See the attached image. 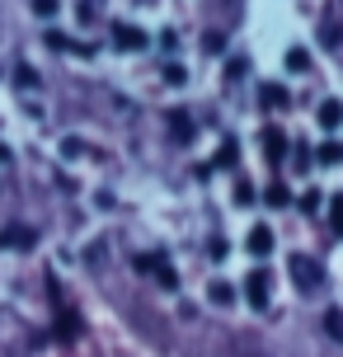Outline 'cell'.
<instances>
[{
    "label": "cell",
    "instance_id": "obj_22",
    "mask_svg": "<svg viewBox=\"0 0 343 357\" xmlns=\"http://www.w3.org/2000/svg\"><path fill=\"white\" fill-rule=\"evenodd\" d=\"M202 52H207V56L226 52V38H221V33H207V38H202Z\"/></svg>",
    "mask_w": 343,
    "mask_h": 357
},
{
    "label": "cell",
    "instance_id": "obj_13",
    "mask_svg": "<svg viewBox=\"0 0 343 357\" xmlns=\"http://www.w3.org/2000/svg\"><path fill=\"white\" fill-rule=\"evenodd\" d=\"M207 296H212V305H231L235 301V287L231 282H212V287H207Z\"/></svg>",
    "mask_w": 343,
    "mask_h": 357
},
{
    "label": "cell",
    "instance_id": "obj_29",
    "mask_svg": "<svg viewBox=\"0 0 343 357\" xmlns=\"http://www.w3.org/2000/svg\"><path fill=\"white\" fill-rule=\"evenodd\" d=\"M5 160H15V151H10V146H0V165Z\"/></svg>",
    "mask_w": 343,
    "mask_h": 357
},
{
    "label": "cell",
    "instance_id": "obj_15",
    "mask_svg": "<svg viewBox=\"0 0 343 357\" xmlns=\"http://www.w3.org/2000/svg\"><path fill=\"white\" fill-rule=\"evenodd\" d=\"M325 334L334 343H343V310H325Z\"/></svg>",
    "mask_w": 343,
    "mask_h": 357
},
{
    "label": "cell",
    "instance_id": "obj_17",
    "mask_svg": "<svg viewBox=\"0 0 343 357\" xmlns=\"http://www.w3.org/2000/svg\"><path fill=\"white\" fill-rule=\"evenodd\" d=\"M287 71H296V75L310 71V52H306V47H291V52H287Z\"/></svg>",
    "mask_w": 343,
    "mask_h": 357
},
{
    "label": "cell",
    "instance_id": "obj_23",
    "mask_svg": "<svg viewBox=\"0 0 343 357\" xmlns=\"http://www.w3.org/2000/svg\"><path fill=\"white\" fill-rule=\"evenodd\" d=\"M15 80H19L24 89H33V85H38V71H33V66H19V71H15Z\"/></svg>",
    "mask_w": 343,
    "mask_h": 357
},
{
    "label": "cell",
    "instance_id": "obj_4",
    "mask_svg": "<svg viewBox=\"0 0 343 357\" xmlns=\"http://www.w3.org/2000/svg\"><path fill=\"white\" fill-rule=\"evenodd\" d=\"M264 155H268V165L287 160V132L282 127H264Z\"/></svg>",
    "mask_w": 343,
    "mask_h": 357
},
{
    "label": "cell",
    "instance_id": "obj_3",
    "mask_svg": "<svg viewBox=\"0 0 343 357\" xmlns=\"http://www.w3.org/2000/svg\"><path fill=\"white\" fill-rule=\"evenodd\" d=\"M291 278H296V287H320V264L315 259H306V254H291Z\"/></svg>",
    "mask_w": 343,
    "mask_h": 357
},
{
    "label": "cell",
    "instance_id": "obj_7",
    "mask_svg": "<svg viewBox=\"0 0 343 357\" xmlns=\"http://www.w3.org/2000/svg\"><path fill=\"white\" fill-rule=\"evenodd\" d=\"M245 250H250L254 259L273 254V231H268V226H254V231H250V240H245Z\"/></svg>",
    "mask_w": 343,
    "mask_h": 357
},
{
    "label": "cell",
    "instance_id": "obj_21",
    "mask_svg": "<svg viewBox=\"0 0 343 357\" xmlns=\"http://www.w3.org/2000/svg\"><path fill=\"white\" fill-rule=\"evenodd\" d=\"M155 278H160V287H165V291H174V287H179V273H174L169 264H160V268H155Z\"/></svg>",
    "mask_w": 343,
    "mask_h": 357
},
{
    "label": "cell",
    "instance_id": "obj_14",
    "mask_svg": "<svg viewBox=\"0 0 343 357\" xmlns=\"http://www.w3.org/2000/svg\"><path fill=\"white\" fill-rule=\"evenodd\" d=\"M315 160H320V165H343V146L339 142H325L320 151H315Z\"/></svg>",
    "mask_w": 343,
    "mask_h": 357
},
{
    "label": "cell",
    "instance_id": "obj_5",
    "mask_svg": "<svg viewBox=\"0 0 343 357\" xmlns=\"http://www.w3.org/2000/svg\"><path fill=\"white\" fill-rule=\"evenodd\" d=\"M38 245V231H29V226H5L0 231V250H33Z\"/></svg>",
    "mask_w": 343,
    "mask_h": 357
},
{
    "label": "cell",
    "instance_id": "obj_16",
    "mask_svg": "<svg viewBox=\"0 0 343 357\" xmlns=\"http://www.w3.org/2000/svg\"><path fill=\"white\" fill-rule=\"evenodd\" d=\"M320 202H325V197H320V188H306V193L296 197V207H301L306 216H315V212H320Z\"/></svg>",
    "mask_w": 343,
    "mask_h": 357
},
{
    "label": "cell",
    "instance_id": "obj_11",
    "mask_svg": "<svg viewBox=\"0 0 343 357\" xmlns=\"http://www.w3.org/2000/svg\"><path fill=\"white\" fill-rule=\"evenodd\" d=\"M235 165H240V142H235V137H226V142H221V151H217V169H235Z\"/></svg>",
    "mask_w": 343,
    "mask_h": 357
},
{
    "label": "cell",
    "instance_id": "obj_12",
    "mask_svg": "<svg viewBox=\"0 0 343 357\" xmlns=\"http://www.w3.org/2000/svg\"><path fill=\"white\" fill-rule=\"evenodd\" d=\"M75 329H80V320H75V310H66V305H56V334H61V339H75Z\"/></svg>",
    "mask_w": 343,
    "mask_h": 357
},
{
    "label": "cell",
    "instance_id": "obj_9",
    "mask_svg": "<svg viewBox=\"0 0 343 357\" xmlns=\"http://www.w3.org/2000/svg\"><path fill=\"white\" fill-rule=\"evenodd\" d=\"M259 104H264V108H287L291 104L287 85H264V89H259Z\"/></svg>",
    "mask_w": 343,
    "mask_h": 357
},
{
    "label": "cell",
    "instance_id": "obj_26",
    "mask_svg": "<svg viewBox=\"0 0 343 357\" xmlns=\"http://www.w3.org/2000/svg\"><path fill=\"white\" fill-rule=\"evenodd\" d=\"M188 75H183V66H165V85H183Z\"/></svg>",
    "mask_w": 343,
    "mask_h": 357
},
{
    "label": "cell",
    "instance_id": "obj_24",
    "mask_svg": "<svg viewBox=\"0 0 343 357\" xmlns=\"http://www.w3.org/2000/svg\"><path fill=\"white\" fill-rule=\"evenodd\" d=\"M207 254H212V259H226V254H231V245H226L221 235H212V245H207Z\"/></svg>",
    "mask_w": 343,
    "mask_h": 357
},
{
    "label": "cell",
    "instance_id": "obj_27",
    "mask_svg": "<svg viewBox=\"0 0 343 357\" xmlns=\"http://www.w3.org/2000/svg\"><path fill=\"white\" fill-rule=\"evenodd\" d=\"M33 10H38L43 19H52V15H56V0H33Z\"/></svg>",
    "mask_w": 343,
    "mask_h": 357
},
{
    "label": "cell",
    "instance_id": "obj_6",
    "mask_svg": "<svg viewBox=\"0 0 343 357\" xmlns=\"http://www.w3.org/2000/svg\"><path fill=\"white\" fill-rule=\"evenodd\" d=\"M315 123L325 127V132H339V127H343V104H339V99H325L320 113H315Z\"/></svg>",
    "mask_w": 343,
    "mask_h": 357
},
{
    "label": "cell",
    "instance_id": "obj_25",
    "mask_svg": "<svg viewBox=\"0 0 343 357\" xmlns=\"http://www.w3.org/2000/svg\"><path fill=\"white\" fill-rule=\"evenodd\" d=\"M43 43H47L52 52H61V47H71V38H66V33H47V38H43Z\"/></svg>",
    "mask_w": 343,
    "mask_h": 357
},
{
    "label": "cell",
    "instance_id": "obj_19",
    "mask_svg": "<svg viewBox=\"0 0 343 357\" xmlns=\"http://www.w3.org/2000/svg\"><path fill=\"white\" fill-rule=\"evenodd\" d=\"M160 264H165L160 254H137V259H132V268H137V273H155Z\"/></svg>",
    "mask_w": 343,
    "mask_h": 357
},
{
    "label": "cell",
    "instance_id": "obj_2",
    "mask_svg": "<svg viewBox=\"0 0 343 357\" xmlns=\"http://www.w3.org/2000/svg\"><path fill=\"white\" fill-rule=\"evenodd\" d=\"M113 43H118L123 52H142L151 38H146L142 29H137V24H123V19H118V24H113Z\"/></svg>",
    "mask_w": 343,
    "mask_h": 357
},
{
    "label": "cell",
    "instance_id": "obj_28",
    "mask_svg": "<svg viewBox=\"0 0 343 357\" xmlns=\"http://www.w3.org/2000/svg\"><path fill=\"white\" fill-rule=\"evenodd\" d=\"M291 165H296V169H310V151H306V146H296V160H291Z\"/></svg>",
    "mask_w": 343,
    "mask_h": 357
},
{
    "label": "cell",
    "instance_id": "obj_8",
    "mask_svg": "<svg viewBox=\"0 0 343 357\" xmlns=\"http://www.w3.org/2000/svg\"><path fill=\"white\" fill-rule=\"evenodd\" d=\"M193 132H198V127H193V118L174 108V113H169V137H174V142H193Z\"/></svg>",
    "mask_w": 343,
    "mask_h": 357
},
{
    "label": "cell",
    "instance_id": "obj_10",
    "mask_svg": "<svg viewBox=\"0 0 343 357\" xmlns=\"http://www.w3.org/2000/svg\"><path fill=\"white\" fill-rule=\"evenodd\" d=\"M264 202H268L273 212H282V207H291V188L287 183H268V188H264Z\"/></svg>",
    "mask_w": 343,
    "mask_h": 357
},
{
    "label": "cell",
    "instance_id": "obj_1",
    "mask_svg": "<svg viewBox=\"0 0 343 357\" xmlns=\"http://www.w3.org/2000/svg\"><path fill=\"white\" fill-rule=\"evenodd\" d=\"M268 287H273L268 268H250V278H245V296H250L254 310H268Z\"/></svg>",
    "mask_w": 343,
    "mask_h": 357
},
{
    "label": "cell",
    "instance_id": "obj_18",
    "mask_svg": "<svg viewBox=\"0 0 343 357\" xmlns=\"http://www.w3.org/2000/svg\"><path fill=\"white\" fill-rule=\"evenodd\" d=\"M254 202V183L250 178H235V207H250Z\"/></svg>",
    "mask_w": 343,
    "mask_h": 357
},
{
    "label": "cell",
    "instance_id": "obj_20",
    "mask_svg": "<svg viewBox=\"0 0 343 357\" xmlns=\"http://www.w3.org/2000/svg\"><path fill=\"white\" fill-rule=\"evenodd\" d=\"M329 226H334V235H343V193L329 202Z\"/></svg>",
    "mask_w": 343,
    "mask_h": 357
}]
</instances>
